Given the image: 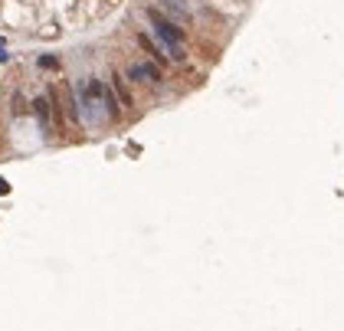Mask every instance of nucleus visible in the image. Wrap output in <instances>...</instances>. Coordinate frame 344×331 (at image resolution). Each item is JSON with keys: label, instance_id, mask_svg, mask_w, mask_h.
Segmentation results:
<instances>
[{"label": "nucleus", "instance_id": "nucleus-8", "mask_svg": "<svg viewBox=\"0 0 344 331\" xmlns=\"http://www.w3.org/2000/svg\"><path fill=\"white\" fill-rule=\"evenodd\" d=\"M23 112H26V102H23V95L17 92L13 95V115H23Z\"/></svg>", "mask_w": 344, "mask_h": 331}, {"label": "nucleus", "instance_id": "nucleus-4", "mask_svg": "<svg viewBox=\"0 0 344 331\" xmlns=\"http://www.w3.org/2000/svg\"><path fill=\"white\" fill-rule=\"evenodd\" d=\"M33 115H36L43 125H50V118H53V102H50V95H39V99H33Z\"/></svg>", "mask_w": 344, "mask_h": 331}, {"label": "nucleus", "instance_id": "nucleus-5", "mask_svg": "<svg viewBox=\"0 0 344 331\" xmlns=\"http://www.w3.org/2000/svg\"><path fill=\"white\" fill-rule=\"evenodd\" d=\"M112 89H115V95L121 99V105H125V108L135 105V99H132V92H128V86L121 82V75H112Z\"/></svg>", "mask_w": 344, "mask_h": 331}, {"label": "nucleus", "instance_id": "nucleus-2", "mask_svg": "<svg viewBox=\"0 0 344 331\" xmlns=\"http://www.w3.org/2000/svg\"><path fill=\"white\" fill-rule=\"evenodd\" d=\"M128 79H132V82H151V86H161L164 75H161V69H157L154 63H135V66H128Z\"/></svg>", "mask_w": 344, "mask_h": 331}, {"label": "nucleus", "instance_id": "nucleus-3", "mask_svg": "<svg viewBox=\"0 0 344 331\" xmlns=\"http://www.w3.org/2000/svg\"><path fill=\"white\" fill-rule=\"evenodd\" d=\"M138 46H141V50H144V53H148V56H151V59H154V63H157V66H167V63H170V56H167V53H164V50H161V46H157V43H154V39H151V36H148V33H138Z\"/></svg>", "mask_w": 344, "mask_h": 331}, {"label": "nucleus", "instance_id": "nucleus-1", "mask_svg": "<svg viewBox=\"0 0 344 331\" xmlns=\"http://www.w3.org/2000/svg\"><path fill=\"white\" fill-rule=\"evenodd\" d=\"M144 17H148L151 30H154L157 43H161V50L170 56V63H184V43H187V30H184L181 23H174L170 17H164L161 10H154V7H148L144 10Z\"/></svg>", "mask_w": 344, "mask_h": 331}, {"label": "nucleus", "instance_id": "nucleus-7", "mask_svg": "<svg viewBox=\"0 0 344 331\" xmlns=\"http://www.w3.org/2000/svg\"><path fill=\"white\" fill-rule=\"evenodd\" d=\"M66 115H69L72 121H79V108H75V99H72V92H69V89H66Z\"/></svg>", "mask_w": 344, "mask_h": 331}, {"label": "nucleus", "instance_id": "nucleus-6", "mask_svg": "<svg viewBox=\"0 0 344 331\" xmlns=\"http://www.w3.org/2000/svg\"><path fill=\"white\" fill-rule=\"evenodd\" d=\"M102 99H105L108 118H118V102H115V95H112V92H108V89H105V95H102Z\"/></svg>", "mask_w": 344, "mask_h": 331}]
</instances>
